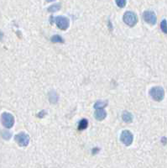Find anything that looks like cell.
<instances>
[{
    "label": "cell",
    "instance_id": "obj_14",
    "mask_svg": "<svg viewBox=\"0 0 167 168\" xmlns=\"http://www.w3.org/2000/svg\"><path fill=\"white\" fill-rule=\"evenodd\" d=\"M160 28H161V30L163 31L164 33L167 35V22L165 19L162 20V22L160 24Z\"/></svg>",
    "mask_w": 167,
    "mask_h": 168
},
{
    "label": "cell",
    "instance_id": "obj_10",
    "mask_svg": "<svg viewBox=\"0 0 167 168\" xmlns=\"http://www.w3.org/2000/svg\"><path fill=\"white\" fill-rule=\"evenodd\" d=\"M108 105V102L107 101H98L94 104V108H103Z\"/></svg>",
    "mask_w": 167,
    "mask_h": 168
},
{
    "label": "cell",
    "instance_id": "obj_17",
    "mask_svg": "<svg viewBox=\"0 0 167 168\" xmlns=\"http://www.w3.org/2000/svg\"><path fill=\"white\" fill-rule=\"evenodd\" d=\"M47 2H53V1H55V0H46Z\"/></svg>",
    "mask_w": 167,
    "mask_h": 168
},
{
    "label": "cell",
    "instance_id": "obj_13",
    "mask_svg": "<svg viewBox=\"0 0 167 168\" xmlns=\"http://www.w3.org/2000/svg\"><path fill=\"white\" fill-rule=\"evenodd\" d=\"M51 41L54 42V43H63L64 42V40L58 35H56L51 37Z\"/></svg>",
    "mask_w": 167,
    "mask_h": 168
},
{
    "label": "cell",
    "instance_id": "obj_12",
    "mask_svg": "<svg viewBox=\"0 0 167 168\" xmlns=\"http://www.w3.org/2000/svg\"><path fill=\"white\" fill-rule=\"evenodd\" d=\"M60 8H61V4H54V5H51L50 7L48 8V11L50 13H54V12L58 11Z\"/></svg>",
    "mask_w": 167,
    "mask_h": 168
},
{
    "label": "cell",
    "instance_id": "obj_7",
    "mask_svg": "<svg viewBox=\"0 0 167 168\" xmlns=\"http://www.w3.org/2000/svg\"><path fill=\"white\" fill-rule=\"evenodd\" d=\"M143 19L146 23L149 24L150 25H155L157 22L156 14L153 11H145L143 14Z\"/></svg>",
    "mask_w": 167,
    "mask_h": 168
},
{
    "label": "cell",
    "instance_id": "obj_16",
    "mask_svg": "<svg viewBox=\"0 0 167 168\" xmlns=\"http://www.w3.org/2000/svg\"><path fill=\"white\" fill-rule=\"evenodd\" d=\"M116 4L119 8H124L126 5V0H115Z\"/></svg>",
    "mask_w": 167,
    "mask_h": 168
},
{
    "label": "cell",
    "instance_id": "obj_15",
    "mask_svg": "<svg viewBox=\"0 0 167 168\" xmlns=\"http://www.w3.org/2000/svg\"><path fill=\"white\" fill-rule=\"evenodd\" d=\"M2 137L4 139V140H9L10 137H11V133H9L8 131L4 130L2 132Z\"/></svg>",
    "mask_w": 167,
    "mask_h": 168
},
{
    "label": "cell",
    "instance_id": "obj_8",
    "mask_svg": "<svg viewBox=\"0 0 167 168\" xmlns=\"http://www.w3.org/2000/svg\"><path fill=\"white\" fill-rule=\"evenodd\" d=\"M94 116H95L96 120H99V121H102V120H103L106 118L107 113L103 108H97L95 111V114H94Z\"/></svg>",
    "mask_w": 167,
    "mask_h": 168
},
{
    "label": "cell",
    "instance_id": "obj_4",
    "mask_svg": "<svg viewBox=\"0 0 167 168\" xmlns=\"http://www.w3.org/2000/svg\"><path fill=\"white\" fill-rule=\"evenodd\" d=\"M14 139H15V141L18 143V145L22 147L27 146L30 143V136L24 132L16 134Z\"/></svg>",
    "mask_w": 167,
    "mask_h": 168
},
{
    "label": "cell",
    "instance_id": "obj_5",
    "mask_svg": "<svg viewBox=\"0 0 167 168\" xmlns=\"http://www.w3.org/2000/svg\"><path fill=\"white\" fill-rule=\"evenodd\" d=\"M54 20H55V23L56 24L58 28H60L62 30H67V28L69 27V25H70V21H69L68 18L63 17V16L56 17Z\"/></svg>",
    "mask_w": 167,
    "mask_h": 168
},
{
    "label": "cell",
    "instance_id": "obj_3",
    "mask_svg": "<svg viewBox=\"0 0 167 168\" xmlns=\"http://www.w3.org/2000/svg\"><path fill=\"white\" fill-rule=\"evenodd\" d=\"M1 120H2L3 125H4L5 128L10 129V128H12L14 126V116L12 115L11 114H9V113H4V114H2Z\"/></svg>",
    "mask_w": 167,
    "mask_h": 168
},
{
    "label": "cell",
    "instance_id": "obj_11",
    "mask_svg": "<svg viewBox=\"0 0 167 168\" xmlns=\"http://www.w3.org/2000/svg\"><path fill=\"white\" fill-rule=\"evenodd\" d=\"M88 126V121L87 120H82L81 122L78 124V130H82L87 129V127Z\"/></svg>",
    "mask_w": 167,
    "mask_h": 168
},
{
    "label": "cell",
    "instance_id": "obj_6",
    "mask_svg": "<svg viewBox=\"0 0 167 168\" xmlns=\"http://www.w3.org/2000/svg\"><path fill=\"white\" fill-rule=\"evenodd\" d=\"M120 140L124 145L127 146H130L133 140V134L129 130H124L122 132L121 136H120Z\"/></svg>",
    "mask_w": 167,
    "mask_h": 168
},
{
    "label": "cell",
    "instance_id": "obj_9",
    "mask_svg": "<svg viewBox=\"0 0 167 168\" xmlns=\"http://www.w3.org/2000/svg\"><path fill=\"white\" fill-rule=\"evenodd\" d=\"M122 119L126 123H130L133 120V116H132V114H130L128 111H125V112L123 113V114H122Z\"/></svg>",
    "mask_w": 167,
    "mask_h": 168
},
{
    "label": "cell",
    "instance_id": "obj_2",
    "mask_svg": "<svg viewBox=\"0 0 167 168\" xmlns=\"http://www.w3.org/2000/svg\"><path fill=\"white\" fill-rule=\"evenodd\" d=\"M124 21L125 22L126 25H128L129 26L133 27L138 22V17L135 15V13L131 11L126 12L124 15Z\"/></svg>",
    "mask_w": 167,
    "mask_h": 168
},
{
    "label": "cell",
    "instance_id": "obj_1",
    "mask_svg": "<svg viewBox=\"0 0 167 168\" xmlns=\"http://www.w3.org/2000/svg\"><path fill=\"white\" fill-rule=\"evenodd\" d=\"M149 95L154 100L160 102L165 97V90L161 87H154L149 90Z\"/></svg>",
    "mask_w": 167,
    "mask_h": 168
}]
</instances>
